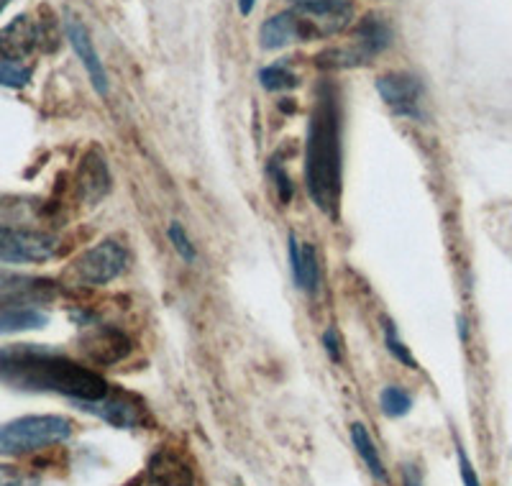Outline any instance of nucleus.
<instances>
[{"label": "nucleus", "mask_w": 512, "mask_h": 486, "mask_svg": "<svg viewBox=\"0 0 512 486\" xmlns=\"http://www.w3.org/2000/svg\"><path fill=\"white\" fill-rule=\"evenodd\" d=\"M0 384L24 392H54L72 402H93L111 392L98 371L34 343L0 348Z\"/></svg>", "instance_id": "f257e3e1"}, {"label": "nucleus", "mask_w": 512, "mask_h": 486, "mask_svg": "<svg viewBox=\"0 0 512 486\" xmlns=\"http://www.w3.org/2000/svg\"><path fill=\"white\" fill-rule=\"evenodd\" d=\"M305 182L313 203L328 218H338L344 187V108L333 82H320L308 121Z\"/></svg>", "instance_id": "f03ea898"}, {"label": "nucleus", "mask_w": 512, "mask_h": 486, "mask_svg": "<svg viewBox=\"0 0 512 486\" xmlns=\"http://www.w3.org/2000/svg\"><path fill=\"white\" fill-rule=\"evenodd\" d=\"M75 423L62 415H29L0 425V456H26L70 440Z\"/></svg>", "instance_id": "7ed1b4c3"}, {"label": "nucleus", "mask_w": 512, "mask_h": 486, "mask_svg": "<svg viewBox=\"0 0 512 486\" xmlns=\"http://www.w3.org/2000/svg\"><path fill=\"white\" fill-rule=\"evenodd\" d=\"M285 13L292 44L328 39L354 24V6L349 0H308V3H297Z\"/></svg>", "instance_id": "20e7f679"}, {"label": "nucleus", "mask_w": 512, "mask_h": 486, "mask_svg": "<svg viewBox=\"0 0 512 486\" xmlns=\"http://www.w3.org/2000/svg\"><path fill=\"white\" fill-rule=\"evenodd\" d=\"M392 44V29L382 16L369 13L359 26H356V41L351 47L328 49L318 54V67L323 70H351V67H364L372 62L377 54Z\"/></svg>", "instance_id": "39448f33"}, {"label": "nucleus", "mask_w": 512, "mask_h": 486, "mask_svg": "<svg viewBox=\"0 0 512 486\" xmlns=\"http://www.w3.org/2000/svg\"><path fill=\"white\" fill-rule=\"evenodd\" d=\"M126 269L128 251L123 249V243H118L116 238H105L72 261L70 279L75 284H85V287H103L121 277Z\"/></svg>", "instance_id": "423d86ee"}, {"label": "nucleus", "mask_w": 512, "mask_h": 486, "mask_svg": "<svg viewBox=\"0 0 512 486\" xmlns=\"http://www.w3.org/2000/svg\"><path fill=\"white\" fill-rule=\"evenodd\" d=\"M59 256V238L31 228L0 226V264H44Z\"/></svg>", "instance_id": "0eeeda50"}, {"label": "nucleus", "mask_w": 512, "mask_h": 486, "mask_svg": "<svg viewBox=\"0 0 512 486\" xmlns=\"http://www.w3.org/2000/svg\"><path fill=\"white\" fill-rule=\"evenodd\" d=\"M80 410L90 412V415L100 417L103 423L113 425L118 430H131V428H144L149 423V415H146L141 400H136L134 394L118 392L111 387V392L93 402H75Z\"/></svg>", "instance_id": "6e6552de"}, {"label": "nucleus", "mask_w": 512, "mask_h": 486, "mask_svg": "<svg viewBox=\"0 0 512 486\" xmlns=\"http://www.w3.org/2000/svg\"><path fill=\"white\" fill-rule=\"evenodd\" d=\"M144 486H195L190 458L175 446L157 448L146 463Z\"/></svg>", "instance_id": "1a4fd4ad"}, {"label": "nucleus", "mask_w": 512, "mask_h": 486, "mask_svg": "<svg viewBox=\"0 0 512 486\" xmlns=\"http://www.w3.org/2000/svg\"><path fill=\"white\" fill-rule=\"evenodd\" d=\"M377 93L382 100L395 110L397 116L405 118H420L423 110V82L408 72H392V75H382L377 80Z\"/></svg>", "instance_id": "9d476101"}, {"label": "nucleus", "mask_w": 512, "mask_h": 486, "mask_svg": "<svg viewBox=\"0 0 512 486\" xmlns=\"http://www.w3.org/2000/svg\"><path fill=\"white\" fill-rule=\"evenodd\" d=\"M44 41V29L39 21L31 16H16L11 24L0 29V57L11 59V62H21V59L31 57Z\"/></svg>", "instance_id": "9b49d317"}, {"label": "nucleus", "mask_w": 512, "mask_h": 486, "mask_svg": "<svg viewBox=\"0 0 512 486\" xmlns=\"http://www.w3.org/2000/svg\"><path fill=\"white\" fill-rule=\"evenodd\" d=\"M64 34H67V41H70L72 49H75L77 57H80L85 72H88L90 82H93L95 87V93L105 98V95H108V75H105L103 59H100L98 52H95V44L93 39H90L88 29L82 26L80 18L67 13V16H64Z\"/></svg>", "instance_id": "f8f14e48"}, {"label": "nucleus", "mask_w": 512, "mask_h": 486, "mask_svg": "<svg viewBox=\"0 0 512 486\" xmlns=\"http://www.w3.org/2000/svg\"><path fill=\"white\" fill-rule=\"evenodd\" d=\"M77 190H80L82 203L88 205H98L111 192V172L98 151H90L82 159L80 172H77Z\"/></svg>", "instance_id": "ddd939ff"}, {"label": "nucleus", "mask_w": 512, "mask_h": 486, "mask_svg": "<svg viewBox=\"0 0 512 486\" xmlns=\"http://www.w3.org/2000/svg\"><path fill=\"white\" fill-rule=\"evenodd\" d=\"M128 338L123 336V333H118V330L113 328H98L93 330L88 336V341H85V346H82V351L88 353L90 359L95 361V364H116V361H121L123 356L128 353Z\"/></svg>", "instance_id": "4468645a"}, {"label": "nucleus", "mask_w": 512, "mask_h": 486, "mask_svg": "<svg viewBox=\"0 0 512 486\" xmlns=\"http://www.w3.org/2000/svg\"><path fill=\"white\" fill-rule=\"evenodd\" d=\"M351 443H354V448H356V453L361 456V461L367 463V469H369V474L374 476V481H379V484H390L387 466H384L382 456H379L377 443H374L372 435H369L367 425L364 423L351 425Z\"/></svg>", "instance_id": "2eb2a0df"}, {"label": "nucleus", "mask_w": 512, "mask_h": 486, "mask_svg": "<svg viewBox=\"0 0 512 486\" xmlns=\"http://www.w3.org/2000/svg\"><path fill=\"white\" fill-rule=\"evenodd\" d=\"M47 325V315L31 307H8L0 310V333H13V330H31L44 328Z\"/></svg>", "instance_id": "dca6fc26"}, {"label": "nucleus", "mask_w": 512, "mask_h": 486, "mask_svg": "<svg viewBox=\"0 0 512 486\" xmlns=\"http://www.w3.org/2000/svg\"><path fill=\"white\" fill-rule=\"evenodd\" d=\"M295 284L308 295H315L320 284V264H318V251L315 246H303V254H300V274L295 277Z\"/></svg>", "instance_id": "f3484780"}, {"label": "nucleus", "mask_w": 512, "mask_h": 486, "mask_svg": "<svg viewBox=\"0 0 512 486\" xmlns=\"http://www.w3.org/2000/svg\"><path fill=\"white\" fill-rule=\"evenodd\" d=\"M379 407L387 417H402L413 410V397L408 389L402 387H384L379 394Z\"/></svg>", "instance_id": "a211bd4d"}, {"label": "nucleus", "mask_w": 512, "mask_h": 486, "mask_svg": "<svg viewBox=\"0 0 512 486\" xmlns=\"http://www.w3.org/2000/svg\"><path fill=\"white\" fill-rule=\"evenodd\" d=\"M382 328H384V343H387V351L395 356V361H400L405 369H418V361H415V356L410 353V348L405 346V341L400 338V333H397L395 323L392 320H382Z\"/></svg>", "instance_id": "6ab92c4d"}, {"label": "nucleus", "mask_w": 512, "mask_h": 486, "mask_svg": "<svg viewBox=\"0 0 512 486\" xmlns=\"http://www.w3.org/2000/svg\"><path fill=\"white\" fill-rule=\"evenodd\" d=\"M259 82L269 93H282V90H292L297 85V75L287 70L285 64H272L259 72Z\"/></svg>", "instance_id": "aec40b11"}, {"label": "nucleus", "mask_w": 512, "mask_h": 486, "mask_svg": "<svg viewBox=\"0 0 512 486\" xmlns=\"http://www.w3.org/2000/svg\"><path fill=\"white\" fill-rule=\"evenodd\" d=\"M29 80H31L29 67L11 62V59L6 57H0V87H13V90H18V87L29 85Z\"/></svg>", "instance_id": "412c9836"}, {"label": "nucleus", "mask_w": 512, "mask_h": 486, "mask_svg": "<svg viewBox=\"0 0 512 486\" xmlns=\"http://www.w3.org/2000/svg\"><path fill=\"white\" fill-rule=\"evenodd\" d=\"M167 236H169V243L175 246V251L187 261V264H192V261L198 259V251H195V246H192L190 236H187L185 228H182L177 220L167 228Z\"/></svg>", "instance_id": "4be33fe9"}, {"label": "nucleus", "mask_w": 512, "mask_h": 486, "mask_svg": "<svg viewBox=\"0 0 512 486\" xmlns=\"http://www.w3.org/2000/svg\"><path fill=\"white\" fill-rule=\"evenodd\" d=\"M0 486H41V481L31 471L0 463Z\"/></svg>", "instance_id": "5701e85b"}, {"label": "nucleus", "mask_w": 512, "mask_h": 486, "mask_svg": "<svg viewBox=\"0 0 512 486\" xmlns=\"http://www.w3.org/2000/svg\"><path fill=\"white\" fill-rule=\"evenodd\" d=\"M269 174H272V182L277 187V195H280V203H290L292 197V182L287 177L285 167L280 164V159L274 157L272 164H269Z\"/></svg>", "instance_id": "b1692460"}, {"label": "nucleus", "mask_w": 512, "mask_h": 486, "mask_svg": "<svg viewBox=\"0 0 512 486\" xmlns=\"http://www.w3.org/2000/svg\"><path fill=\"white\" fill-rule=\"evenodd\" d=\"M456 456H459V469H461V481H464V486H482V481H479L477 476V469L472 466V461H469V456L464 453V448L456 443Z\"/></svg>", "instance_id": "393cba45"}, {"label": "nucleus", "mask_w": 512, "mask_h": 486, "mask_svg": "<svg viewBox=\"0 0 512 486\" xmlns=\"http://www.w3.org/2000/svg\"><path fill=\"white\" fill-rule=\"evenodd\" d=\"M323 346H326V353L328 359L331 361H344V346H341V336H338L336 328H328L326 333H323Z\"/></svg>", "instance_id": "a878e982"}, {"label": "nucleus", "mask_w": 512, "mask_h": 486, "mask_svg": "<svg viewBox=\"0 0 512 486\" xmlns=\"http://www.w3.org/2000/svg\"><path fill=\"white\" fill-rule=\"evenodd\" d=\"M36 284L34 279H21V277H11V274H0V292H29L34 290Z\"/></svg>", "instance_id": "bb28decb"}, {"label": "nucleus", "mask_w": 512, "mask_h": 486, "mask_svg": "<svg viewBox=\"0 0 512 486\" xmlns=\"http://www.w3.org/2000/svg\"><path fill=\"white\" fill-rule=\"evenodd\" d=\"M402 486H423V476L415 466H405L402 469Z\"/></svg>", "instance_id": "cd10ccee"}, {"label": "nucleus", "mask_w": 512, "mask_h": 486, "mask_svg": "<svg viewBox=\"0 0 512 486\" xmlns=\"http://www.w3.org/2000/svg\"><path fill=\"white\" fill-rule=\"evenodd\" d=\"M254 3H256V0H239V11H241V16H249V13L254 11Z\"/></svg>", "instance_id": "c85d7f7f"}, {"label": "nucleus", "mask_w": 512, "mask_h": 486, "mask_svg": "<svg viewBox=\"0 0 512 486\" xmlns=\"http://www.w3.org/2000/svg\"><path fill=\"white\" fill-rule=\"evenodd\" d=\"M8 6H11V0H0V13L6 11V8H8Z\"/></svg>", "instance_id": "c756f323"}, {"label": "nucleus", "mask_w": 512, "mask_h": 486, "mask_svg": "<svg viewBox=\"0 0 512 486\" xmlns=\"http://www.w3.org/2000/svg\"><path fill=\"white\" fill-rule=\"evenodd\" d=\"M292 6H297V3H308V0H290Z\"/></svg>", "instance_id": "7c9ffc66"}]
</instances>
